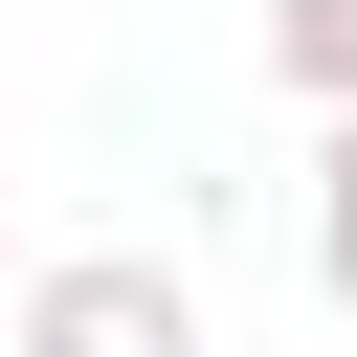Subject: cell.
I'll return each instance as SVG.
<instances>
[{
    "mask_svg": "<svg viewBox=\"0 0 357 357\" xmlns=\"http://www.w3.org/2000/svg\"><path fill=\"white\" fill-rule=\"evenodd\" d=\"M268 67H290L312 112H357V0H268Z\"/></svg>",
    "mask_w": 357,
    "mask_h": 357,
    "instance_id": "cell-2",
    "label": "cell"
},
{
    "mask_svg": "<svg viewBox=\"0 0 357 357\" xmlns=\"http://www.w3.org/2000/svg\"><path fill=\"white\" fill-rule=\"evenodd\" d=\"M312 268H335V312H357V112H335V156H312Z\"/></svg>",
    "mask_w": 357,
    "mask_h": 357,
    "instance_id": "cell-3",
    "label": "cell"
},
{
    "mask_svg": "<svg viewBox=\"0 0 357 357\" xmlns=\"http://www.w3.org/2000/svg\"><path fill=\"white\" fill-rule=\"evenodd\" d=\"M0 335L22 357H201V290L156 245H67V268H0Z\"/></svg>",
    "mask_w": 357,
    "mask_h": 357,
    "instance_id": "cell-1",
    "label": "cell"
}]
</instances>
